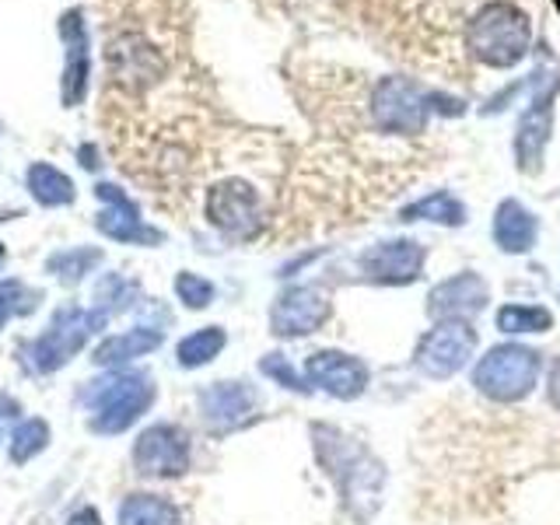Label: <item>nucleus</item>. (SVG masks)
I'll use <instances>...</instances> for the list:
<instances>
[{
  "label": "nucleus",
  "mask_w": 560,
  "mask_h": 525,
  "mask_svg": "<svg viewBox=\"0 0 560 525\" xmlns=\"http://www.w3.org/2000/svg\"><path fill=\"white\" fill-rule=\"evenodd\" d=\"M533 46V8L529 0H494L466 28L469 67L508 70L522 63Z\"/></svg>",
  "instance_id": "1"
},
{
  "label": "nucleus",
  "mask_w": 560,
  "mask_h": 525,
  "mask_svg": "<svg viewBox=\"0 0 560 525\" xmlns=\"http://www.w3.org/2000/svg\"><path fill=\"white\" fill-rule=\"evenodd\" d=\"M81 402L88 410V428L95 434H122L151 410L154 382L144 372H113L88 382Z\"/></svg>",
  "instance_id": "2"
},
{
  "label": "nucleus",
  "mask_w": 560,
  "mask_h": 525,
  "mask_svg": "<svg viewBox=\"0 0 560 525\" xmlns=\"http://www.w3.org/2000/svg\"><path fill=\"white\" fill-rule=\"evenodd\" d=\"M203 218L232 242H253L267 228L270 203L249 175H221L203 189Z\"/></svg>",
  "instance_id": "3"
},
{
  "label": "nucleus",
  "mask_w": 560,
  "mask_h": 525,
  "mask_svg": "<svg viewBox=\"0 0 560 525\" xmlns=\"http://www.w3.org/2000/svg\"><path fill=\"white\" fill-rule=\"evenodd\" d=\"M434 95L424 84L413 78H399V74H382L372 84V98H368V116H372V127L382 137H402V140H417L428 133L431 122V102Z\"/></svg>",
  "instance_id": "4"
},
{
  "label": "nucleus",
  "mask_w": 560,
  "mask_h": 525,
  "mask_svg": "<svg viewBox=\"0 0 560 525\" xmlns=\"http://www.w3.org/2000/svg\"><path fill=\"white\" fill-rule=\"evenodd\" d=\"M109 323V312L105 308H60L52 315L49 329L39 340H32V347L25 350V361L35 375H49L60 372L63 364L74 361L81 350L92 343L95 332L105 329Z\"/></svg>",
  "instance_id": "5"
},
{
  "label": "nucleus",
  "mask_w": 560,
  "mask_h": 525,
  "mask_svg": "<svg viewBox=\"0 0 560 525\" xmlns=\"http://www.w3.org/2000/svg\"><path fill=\"white\" fill-rule=\"evenodd\" d=\"M319 459L326 466H343V469H329L332 477L340 480V490L350 504V512L358 518H368L378 504V490H382V466L372 463L361 448H354L343 434L319 428Z\"/></svg>",
  "instance_id": "6"
},
{
  "label": "nucleus",
  "mask_w": 560,
  "mask_h": 525,
  "mask_svg": "<svg viewBox=\"0 0 560 525\" xmlns=\"http://www.w3.org/2000/svg\"><path fill=\"white\" fill-rule=\"evenodd\" d=\"M536 378H539V354L518 343L487 350L477 364V372H472V385L498 402L525 399L536 389Z\"/></svg>",
  "instance_id": "7"
},
{
  "label": "nucleus",
  "mask_w": 560,
  "mask_h": 525,
  "mask_svg": "<svg viewBox=\"0 0 560 525\" xmlns=\"http://www.w3.org/2000/svg\"><path fill=\"white\" fill-rule=\"evenodd\" d=\"M133 466L140 477L172 480L189 469V438L175 424H154L137 438Z\"/></svg>",
  "instance_id": "8"
},
{
  "label": "nucleus",
  "mask_w": 560,
  "mask_h": 525,
  "mask_svg": "<svg viewBox=\"0 0 560 525\" xmlns=\"http://www.w3.org/2000/svg\"><path fill=\"white\" fill-rule=\"evenodd\" d=\"M477 347V332H472L463 319H448L434 326L417 347V368L431 378H448L472 358Z\"/></svg>",
  "instance_id": "9"
},
{
  "label": "nucleus",
  "mask_w": 560,
  "mask_h": 525,
  "mask_svg": "<svg viewBox=\"0 0 560 525\" xmlns=\"http://www.w3.org/2000/svg\"><path fill=\"white\" fill-rule=\"evenodd\" d=\"M259 410V396L245 382H214L200 393V417L210 431H238Z\"/></svg>",
  "instance_id": "10"
},
{
  "label": "nucleus",
  "mask_w": 560,
  "mask_h": 525,
  "mask_svg": "<svg viewBox=\"0 0 560 525\" xmlns=\"http://www.w3.org/2000/svg\"><path fill=\"white\" fill-rule=\"evenodd\" d=\"M329 315V298L323 288H294L270 312V326L277 337H308Z\"/></svg>",
  "instance_id": "11"
},
{
  "label": "nucleus",
  "mask_w": 560,
  "mask_h": 525,
  "mask_svg": "<svg viewBox=\"0 0 560 525\" xmlns=\"http://www.w3.org/2000/svg\"><path fill=\"white\" fill-rule=\"evenodd\" d=\"M98 200H105V210H98V232L109 235L116 242H140V245H158L162 242V232H154L144 221H140V210L133 207V200L122 192L119 186L102 183L98 189Z\"/></svg>",
  "instance_id": "12"
},
{
  "label": "nucleus",
  "mask_w": 560,
  "mask_h": 525,
  "mask_svg": "<svg viewBox=\"0 0 560 525\" xmlns=\"http://www.w3.org/2000/svg\"><path fill=\"white\" fill-rule=\"evenodd\" d=\"M305 372L312 385H319V389H326L337 399H358L368 385V364L350 354H340V350H319V354H312Z\"/></svg>",
  "instance_id": "13"
},
{
  "label": "nucleus",
  "mask_w": 560,
  "mask_h": 525,
  "mask_svg": "<svg viewBox=\"0 0 560 525\" xmlns=\"http://www.w3.org/2000/svg\"><path fill=\"white\" fill-rule=\"evenodd\" d=\"M361 267L378 284H410V280H417L420 267H424V249L410 238L382 242L372 253L361 256Z\"/></svg>",
  "instance_id": "14"
},
{
  "label": "nucleus",
  "mask_w": 560,
  "mask_h": 525,
  "mask_svg": "<svg viewBox=\"0 0 560 525\" xmlns=\"http://www.w3.org/2000/svg\"><path fill=\"white\" fill-rule=\"evenodd\" d=\"M487 305V284L477 277V273H459L445 280V284H438L428 298V312L434 319H466V315L480 312Z\"/></svg>",
  "instance_id": "15"
},
{
  "label": "nucleus",
  "mask_w": 560,
  "mask_h": 525,
  "mask_svg": "<svg viewBox=\"0 0 560 525\" xmlns=\"http://www.w3.org/2000/svg\"><path fill=\"white\" fill-rule=\"evenodd\" d=\"M60 39L67 43V70H63V105L74 109V105L84 98L88 88V28L81 22V11H67L60 18Z\"/></svg>",
  "instance_id": "16"
},
{
  "label": "nucleus",
  "mask_w": 560,
  "mask_h": 525,
  "mask_svg": "<svg viewBox=\"0 0 560 525\" xmlns=\"http://www.w3.org/2000/svg\"><path fill=\"white\" fill-rule=\"evenodd\" d=\"M494 238L504 253H529L536 242V218L518 200H504L494 218Z\"/></svg>",
  "instance_id": "17"
},
{
  "label": "nucleus",
  "mask_w": 560,
  "mask_h": 525,
  "mask_svg": "<svg viewBox=\"0 0 560 525\" xmlns=\"http://www.w3.org/2000/svg\"><path fill=\"white\" fill-rule=\"evenodd\" d=\"M158 347H162V332H158V329H127V332H116V337H109V340H102L95 347L92 361L102 364V368H109V364L144 358Z\"/></svg>",
  "instance_id": "18"
},
{
  "label": "nucleus",
  "mask_w": 560,
  "mask_h": 525,
  "mask_svg": "<svg viewBox=\"0 0 560 525\" xmlns=\"http://www.w3.org/2000/svg\"><path fill=\"white\" fill-rule=\"evenodd\" d=\"M119 525H183V515L162 494H130L119 504Z\"/></svg>",
  "instance_id": "19"
},
{
  "label": "nucleus",
  "mask_w": 560,
  "mask_h": 525,
  "mask_svg": "<svg viewBox=\"0 0 560 525\" xmlns=\"http://www.w3.org/2000/svg\"><path fill=\"white\" fill-rule=\"evenodd\" d=\"M25 183H28V192L35 197V203H43V207H70L78 197L74 183H70L60 168H52L46 162H35L25 175Z\"/></svg>",
  "instance_id": "20"
},
{
  "label": "nucleus",
  "mask_w": 560,
  "mask_h": 525,
  "mask_svg": "<svg viewBox=\"0 0 560 525\" xmlns=\"http://www.w3.org/2000/svg\"><path fill=\"white\" fill-rule=\"evenodd\" d=\"M228 337L221 326H207V329H197L189 332V337L175 347V358H179L183 368H200V364H210L221 350H224Z\"/></svg>",
  "instance_id": "21"
},
{
  "label": "nucleus",
  "mask_w": 560,
  "mask_h": 525,
  "mask_svg": "<svg viewBox=\"0 0 560 525\" xmlns=\"http://www.w3.org/2000/svg\"><path fill=\"white\" fill-rule=\"evenodd\" d=\"M402 221H438V224H463L466 210L463 203L448 197V192H434V197H424L410 207H402Z\"/></svg>",
  "instance_id": "22"
},
{
  "label": "nucleus",
  "mask_w": 560,
  "mask_h": 525,
  "mask_svg": "<svg viewBox=\"0 0 560 525\" xmlns=\"http://www.w3.org/2000/svg\"><path fill=\"white\" fill-rule=\"evenodd\" d=\"M102 262V253L98 249H67V253H57L46 259V270L52 277H60L63 284H78L88 273Z\"/></svg>",
  "instance_id": "23"
},
{
  "label": "nucleus",
  "mask_w": 560,
  "mask_h": 525,
  "mask_svg": "<svg viewBox=\"0 0 560 525\" xmlns=\"http://www.w3.org/2000/svg\"><path fill=\"white\" fill-rule=\"evenodd\" d=\"M49 445V424L43 417H28L25 424H18V431L11 434V463H32L35 455L46 452Z\"/></svg>",
  "instance_id": "24"
},
{
  "label": "nucleus",
  "mask_w": 560,
  "mask_h": 525,
  "mask_svg": "<svg viewBox=\"0 0 560 525\" xmlns=\"http://www.w3.org/2000/svg\"><path fill=\"white\" fill-rule=\"evenodd\" d=\"M498 326L504 332H547L553 326V315L539 305H508L498 312Z\"/></svg>",
  "instance_id": "25"
},
{
  "label": "nucleus",
  "mask_w": 560,
  "mask_h": 525,
  "mask_svg": "<svg viewBox=\"0 0 560 525\" xmlns=\"http://www.w3.org/2000/svg\"><path fill=\"white\" fill-rule=\"evenodd\" d=\"M39 291L25 288L22 280H0V329H4L14 315H32L35 305H39Z\"/></svg>",
  "instance_id": "26"
},
{
  "label": "nucleus",
  "mask_w": 560,
  "mask_h": 525,
  "mask_svg": "<svg viewBox=\"0 0 560 525\" xmlns=\"http://www.w3.org/2000/svg\"><path fill=\"white\" fill-rule=\"evenodd\" d=\"M175 294H179V302L186 308H207L214 302V284L197 273H179L175 277Z\"/></svg>",
  "instance_id": "27"
},
{
  "label": "nucleus",
  "mask_w": 560,
  "mask_h": 525,
  "mask_svg": "<svg viewBox=\"0 0 560 525\" xmlns=\"http://www.w3.org/2000/svg\"><path fill=\"white\" fill-rule=\"evenodd\" d=\"M259 368H262V375L277 378L280 385H288V389H294V393H308V385H302V378H298V375L291 372V364H284V358H280V354L262 358Z\"/></svg>",
  "instance_id": "28"
},
{
  "label": "nucleus",
  "mask_w": 560,
  "mask_h": 525,
  "mask_svg": "<svg viewBox=\"0 0 560 525\" xmlns=\"http://www.w3.org/2000/svg\"><path fill=\"white\" fill-rule=\"evenodd\" d=\"M67 525H102V518H98L95 508H81V512H74L67 518Z\"/></svg>",
  "instance_id": "29"
},
{
  "label": "nucleus",
  "mask_w": 560,
  "mask_h": 525,
  "mask_svg": "<svg viewBox=\"0 0 560 525\" xmlns=\"http://www.w3.org/2000/svg\"><path fill=\"white\" fill-rule=\"evenodd\" d=\"M550 399H553V407L560 410V361L553 364V372H550Z\"/></svg>",
  "instance_id": "30"
},
{
  "label": "nucleus",
  "mask_w": 560,
  "mask_h": 525,
  "mask_svg": "<svg viewBox=\"0 0 560 525\" xmlns=\"http://www.w3.org/2000/svg\"><path fill=\"white\" fill-rule=\"evenodd\" d=\"M4 259H8V253H4V245H0V267H4Z\"/></svg>",
  "instance_id": "31"
}]
</instances>
